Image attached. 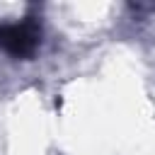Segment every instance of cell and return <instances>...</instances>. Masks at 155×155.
Instances as JSON below:
<instances>
[{
    "instance_id": "6da1fadb",
    "label": "cell",
    "mask_w": 155,
    "mask_h": 155,
    "mask_svg": "<svg viewBox=\"0 0 155 155\" xmlns=\"http://www.w3.org/2000/svg\"><path fill=\"white\" fill-rule=\"evenodd\" d=\"M39 44V27L34 22H17L0 27V48L12 56H31Z\"/></svg>"
}]
</instances>
